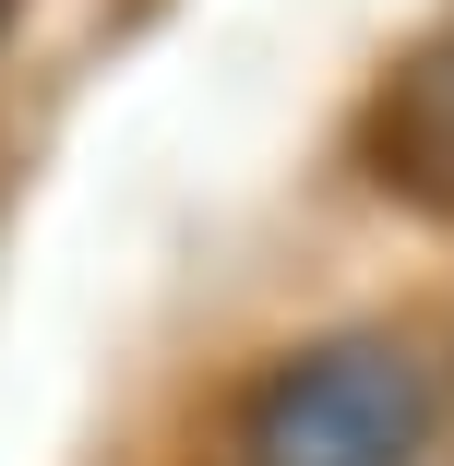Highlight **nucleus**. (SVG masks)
<instances>
[{"label":"nucleus","mask_w":454,"mask_h":466,"mask_svg":"<svg viewBox=\"0 0 454 466\" xmlns=\"http://www.w3.org/2000/svg\"><path fill=\"white\" fill-rule=\"evenodd\" d=\"M430 370L395 335H311L239 383L227 454L239 466H419Z\"/></svg>","instance_id":"1"},{"label":"nucleus","mask_w":454,"mask_h":466,"mask_svg":"<svg viewBox=\"0 0 454 466\" xmlns=\"http://www.w3.org/2000/svg\"><path fill=\"white\" fill-rule=\"evenodd\" d=\"M371 167L407 204H454V36H430L371 108Z\"/></svg>","instance_id":"2"},{"label":"nucleus","mask_w":454,"mask_h":466,"mask_svg":"<svg viewBox=\"0 0 454 466\" xmlns=\"http://www.w3.org/2000/svg\"><path fill=\"white\" fill-rule=\"evenodd\" d=\"M0 25H13V0H0Z\"/></svg>","instance_id":"3"}]
</instances>
